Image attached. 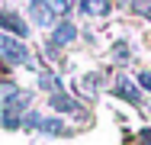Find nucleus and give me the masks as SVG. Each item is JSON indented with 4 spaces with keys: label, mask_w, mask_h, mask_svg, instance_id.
I'll return each mask as SVG.
<instances>
[{
    "label": "nucleus",
    "mask_w": 151,
    "mask_h": 145,
    "mask_svg": "<svg viewBox=\"0 0 151 145\" xmlns=\"http://www.w3.org/2000/svg\"><path fill=\"white\" fill-rule=\"evenodd\" d=\"M0 58H3L6 65H26V68H35V61H32L26 42L16 39V36H10V32H0Z\"/></svg>",
    "instance_id": "1"
},
{
    "label": "nucleus",
    "mask_w": 151,
    "mask_h": 145,
    "mask_svg": "<svg viewBox=\"0 0 151 145\" xmlns=\"http://www.w3.org/2000/svg\"><path fill=\"white\" fill-rule=\"evenodd\" d=\"M26 10H29V20L35 23V26H42V29H55V26L61 23V16L52 10L48 0H29Z\"/></svg>",
    "instance_id": "2"
},
{
    "label": "nucleus",
    "mask_w": 151,
    "mask_h": 145,
    "mask_svg": "<svg viewBox=\"0 0 151 145\" xmlns=\"http://www.w3.org/2000/svg\"><path fill=\"white\" fill-rule=\"evenodd\" d=\"M74 39H77V26H74L71 20H61L58 26L52 29V36H48V42H45V45H48V52H55V49H64V45H71Z\"/></svg>",
    "instance_id": "3"
},
{
    "label": "nucleus",
    "mask_w": 151,
    "mask_h": 145,
    "mask_svg": "<svg viewBox=\"0 0 151 145\" xmlns=\"http://www.w3.org/2000/svg\"><path fill=\"white\" fill-rule=\"evenodd\" d=\"M0 29L10 32V36H16V39H26V36H29L26 20H23L19 13H13V10H3V7H0Z\"/></svg>",
    "instance_id": "4"
},
{
    "label": "nucleus",
    "mask_w": 151,
    "mask_h": 145,
    "mask_svg": "<svg viewBox=\"0 0 151 145\" xmlns=\"http://www.w3.org/2000/svg\"><path fill=\"white\" fill-rule=\"evenodd\" d=\"M113 94H116L119 100H125V103H132V107H142V90L132 84L129 78H119V81L113 84Z\"/></svg>",
    "instance_id": "5"
},
{
    "label": "nucleus",
    "mask_w": 151,
    "mask_h": 145,
    "mask_svg": "<svg viewBox=\"0 0 151 145\" xmlns=\"http://www.w3.org/2000/svg\"><path fill=\"white\" fill-rule=\"evenodd\" d=\"M35 132H45V136H71V129L64 126V119H58V116H42V123H39Z\"/></svg>",
    "instance_id": "6"
},
{
    "label": "nucleus",
    "mask_w": 151,
    "mask_h": 145,
    "mask_svg": "<svg viewBox=\"0 0 151 145\" xmlns=\"http://www.w3.org/2000/svg\"><path fill=\"white\" fill-rule=\"evenodd\" d=\"M48 107H52V110H58V113H77V110H81V103H77L74 97H68L64 90L48 97Z\"/></svg>",
    "instance_id": "7"
},
{
    "label": "nucleus",
    "mask_w": 151,
    "mask_h": 145,
    "mask_svg": "<svg viewBox=\"0 0 151 145\" xmlns=\"http://www.w3.org/2000/svg\"><path fill=\"white\" fill-rule=\"evenodd\" d=\"M39 87H42V90H48V94H61V90H64L61 78H58V74H48V71H42V74H39Z\"/></svg>",
    "instance_id": "8"
},
{
    "label": "nucleus",
    "mask_w": 151,
    "mask_h": 145,
    "mask_svg": "<svg viewBox=\"0 0 151 145\" xmlns=\"http://www.w3.org/2000/svg\"><path fill=\"white\" fill-rule=\"evenodd\" d=\"M129 10L145 16V20H151V0H129Z\"/></svg>",
    "instance_id": "9"
},
{
    "label": "nucleus",
    "mask_w": 151,
    "mask_h": 145,
    "mask_svg": "<svg viewBox=\"0 0 151 145\" xmlns=\"http://www.w3.org/2000/svg\"><path fill=\"white\" fill-rule=\"evenodd\" d=\"M113 52H116V61H129V58H132V49H129L125 42H116Z\"/></svg>",
    "instance_id": "10"
},
{
    "label": "nucleus",
    "mask_w": 151,
    "mask_h": 145,
    "mask_svg": "<svg viewBox=\"0 0 151 145\" xmlns=\"http://www.w3.org/2000/svg\"><path fill=\"white\" fill-rule=\"evenodd\" d=\"M138 87H142V90H151V74H148V71L138 74Z\"/></svg>",
    "instance_id": "11"
}]
</instances>
